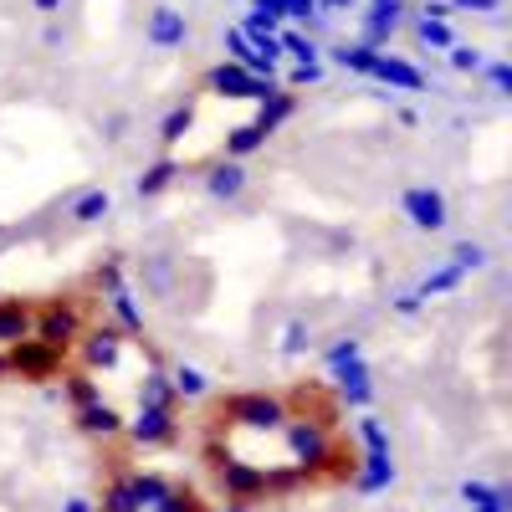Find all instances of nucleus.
Masks as SVG:
<instances>
[{"label":"nucleus","instance_id":"nucleus-30","mask_svg":"<svg viewBox=\"0 0 512 512\" xmlns=\"http://www.w3.org/2000/svg\"><path fill=\"white\" fill-rule=\"evenodd\" d=\"M98 512H144L139 507V497H134V487H128V477H118L108 492H103V502H98Z\"/></svg>","mask_w":512,"mask_h":512},{"label":"nucleus","instance_id":"nucleus-2","mask_svg":"<svg viewBox=\"0 0 512 512\" xmlns=\"http://www.w3.org/2000/svg\"><path fill=\"white\" fill-rule=\"evenodd\" d=\"M221 420L231 425H246V431H282V420H287V405L267 390H246V395H231L221 405Z\"/></svg>","mask_w":512,"mask_h":512},{"label":"nucleus","instance_id":"nucleus-19","mask_svg":"<svg viewBox=\"0 0 512 512\" xmlns=\"http://www.w3.org/2000/svg\"><path fill=\"white\" fill-rule=\"evenodd\" d=\"M77 415V425H82V431H88V436H118L123 431V415L108 405V400H93V405H82V410H72Z\"/></svg>","mask_w":512,"mask_h":512},{"label":"nucleus","instance_id":"nucleus-47","mask_svg":"<svg viewBox=\"0 0 512 512\" xmlns=\"http://www.w3.org/2000/svg\"><path fill=\"white\" fill-rule=\"evenodd\" d=\"M359 0H318V16H333V11H354Z\"/></svg>","mask_w":512,"mask_h":512},{"label":"nucleus","instance_id":"nucleus-33","mask_svg":"<svg viewBox=\"0 0 512 512\" xmlns=\"http://www.w3.org/2000/svg\"><path fill=\"white\" fill-rule=\"evenodd\" d=\"M446 62H451L456 72H466V77H477V72L487 67L482 47H466V41H451V52H446Z\"/></svg>","mask_w":512,"mask_h":512},{"label":"nucleus","instance_id":"nucleus-14","mask_svg":"<svg viewBox=\"0 0 512 512\" xmlns=\"http://www.w3.org/2000/svg\"><path fill=\"white\" fill-rule=\"evenodd\" d=\"M405 21V0H369V16H364V41L369 47H384L395 36V26Z\"/></svg>","mask_w":512,"mask_h":512},{"label":"nucleus","instance_id":"nucleus-32","mask_svg":"<svg viewBox=\"0 0 512 512\" xmlns=\"http://www.w3.org/2000/svg\"><path fill=\"white\" fill-rule=\"evenodd\" d=\"M149 512H205V507H200V497L190 487H164V497Z\"/></svg>","mask_w":512,"mask_h":512},{"label":"nucleus","instance_id":"nucleus-43","mask_svg":"<svg viewBox=\"0 0 512 512\" xmlns=\"http://www.w3.org/2000/svg\"><path fill=\"white\" fill-rule=\"evenodd\" d=\"M128 123H134L128 113H108V118H103V139H123V134H128Z\"/></svg>","mask_w":512,"mask_h":512},{"label":"nucleus","instance_id":"nucleus-8","mask_svg":"<svg viewBox=\"0 0 512 512\" xmlns=\"http://www.w3.org/2000/svg\"><path fill=\"white\" fill-rule=\"evenodd\" d=\"M98 282L108 287V308H113L118 328H123V333H144V308L134 303V292H128L118 262H103V267H98Z\"/></svg>","mask_w":512,"mask_h":512},{"label":"nucleus","instance_id":"nucleus-6","mask_svg":"<svg viewBox=\"0 0 512 512\" xmlns=\"http://www.w3.org/2000/svg\"><path fill=\"white\" fill-rule=\"evenodd\" d=\"M400 210H405V221L415 231H446L451 226V205H446V195L436 185H410L400 195Z\"/></svg>","mask_w":512,"mask_h":512},{"label":"nucleus","instance_id":"nucleus-46","mask_svg":"<svg viewBox=\"0 0 512 512\" xmlns=\"http://www.w3.org/2000/svg\"><path fill=\"white\" fill-rule=\"evenodd\" d=\"M502 0H451V11H497Z\"/></svg>","mask_w":512,"mask_h":512},{"label":"nucleus","instance_id":"nucleus-7","mask_svg":"<svg viewBox=\"0 0 512 512\" xmlns=\"http://www.w3.org/2000/svg\"><path fill=\"white\" fill-rule=\"evenodd\" d=\"M205 88L221 93V98H256V103H262L277 82H272V77H256V72H246V67H236V62H221V67H210Z\"/></svg>","mask_w":512,"mask_h":512},{"label":"nucleus","instance_id":"nucleus-35","mask_svg":"<svg viewBox=\"0 0 512 512\" xmlns=\"http://www.w3.org/2000/svg\"><path fill=\"white\" fill-rule=\"evenodd\" d=\"M451 287H461V272H456V267L446 262V267H436L431 277H425V282H420L415 292H420V297H441V292H451Z\"/></svg>","mask_w":512,"mask_h":512},{"label":"nucleus","instance_id":"nucleus-16","mask_svg":"<svg viewBox=\"0 0 512 512\" xmlns=\"http://www.w3.org/2000/svg\"><path fill=\"white\" fill-rule=\"evenodd\" d=\"M205 190L216 195V200H241V195H246V164H241V159H221V164L205 175Z\"/></svg>","mask_w":512,"mask_h":512},{"label":"nucleus","instance_id":"nucleus-49","mask_svg":"<svg viewBox=\"0 0 512 512\" xmlns=\"http://www.w3.org/2000/svg\"><path fill=\"white\" fill-rule=\"evenodd\" d=\"M31 11H41V16H57V11H62V0H31Z\"/></svg>","mask_w":512,"mask_h":512},{"label":"nucleus","instance_id":"nucleus-10","mask_svg":"<svg viewBox=\"0 0 512 512\" xmlns=\"http://www.w3.org/2000/svg\"><path fill=\"white\" fill-rule=\"evenodd\" d=\"M144 36H149L154 52H180L185 41H190V21H185V11H175V6H154Z\"/></svg>","mask_w":512,"mask_h":512},{"label":"nucleus","instance_id":"nucleus-37","mask_svg":"<svg viewBox=\"0 0 512 512\" xmlns=\"http://www.w3.org/2000/svg\"><path fill=\"white\" fill-rule=\"evenodd\" d=\"M359 441H364V451H390V431H384L379 420H359Z\"/></svg>","mask_w":512,"mask_h":512},{"label":"nucleus","instance_id":"nucleus-20","mask_svg":"<svg viewBox=\"0 0 512 512\" xmlns=\"http://www.w3.org/2000/svg\"><path fill=\"white\" fill-rule=\"evenodd\" d=\"M31 308L26 303H11V297H0V349L21 344V338H31Z\"/></svg>","mask_w":512,"mask_h":512},{"label":"nucleus","instance_id":"nucleus-31","mask_svg":"<svg viewBox=\"0 0 512 512\" xmlns=\"http://www.w3.org/2000/svg\"><path fill=\"white\" fill-rule=\"evenodd\" d=\"M128 487H134V497H139V507L149 512V507H154V502L164 497V487H169V482H164L159 472H134V477H128Z\"/></svg>","mask_w":512,"mask_h":512},{"label":"nucleus","instance_id":"nucleus-3","mask_svg":"<svg viewBox=\"0 0 512 512\" xmlns=\"http://www.w3.org/2000/svg\"><path fill=\"white\" fill-rule=\"evenodd\" d=\"M210 466H216V482L226 487L231 502H251V497L272 492V472H262V466H251V461H236L216 446H210Z\"/></svg>","mask_w":512,"mask_h":512},{"label":"nucleus","instance_id":"nucleus-21","mask_svg":"<svg viewBox=\"0 0 512 512\" xmlns=\"http://www.w3.org/2000/svg\"><path fill=\"white\" fill-rule=\"evenodd\" d=\"M67 216L77 221V226H98L103 216H113V195L98 185V190H82L77 200H72V210H67Z\"/></svg>","mask_w":512,"mask_h":512},{"label":"nucleus","instance_id":"nucleus-39","mask_svg":"<svg viewBox=\"0 0 512 512\" xmlns=\"http://www.w3.org/2000/svg\"><path fill=\"white\" fill-rule=\"evenodd\" d=\"M323 359H328V369H338V364H349V359H364V349H359V338H338Z\"/></svg>","mask_w":512,"mask_h":512},{"label":"nucleus","instance_id":"nucleus-28","mask_svg":"<svg viewBox=\"0 0 512 512\" xmlns=\"http://www.w3.org/2000/svg\"><path fill=\"white\" fill-rule=\"evenodd\" d=\"M139 405H175V384H169L164 369H149L139 384Z\"/></svg>","mask_w":512,"mask_h":512},{"label":"nucleus","instance_id":"nucleus-38","mask_svg":"<svg viewBox=\"0 0 512 512\" xmlns=\"http://www.w3.org/2000/svg\"><path fill=\"white\" fill-rule=\"evenodd\" d=\"M303 349H308V323H303V318H292V323L282 328V354H292V359H297Z\"/></svg>","mask_w":512,"mask_h":512},{"label":"nucleus","instance_id":"nucleus-40","mask_svg":"<svg viewBox=\"0 0 512 512\" xmlns=\"http://www.w3.org/2000/svg\"><path fill=\"white\" fill-rule=\"evenodd\" d=\"M482 77L492 82V93H512V67H507V62H487Z\"/></svg>","mask_w":512,"mask_h":512},{"label":"nucleus","instance_id":"nucleus-9","mask_svg":"<svg viewBox=\"0 0 512 512\" xmlns=\"http://www.w3.org/2000/svg\"><path fill=\"white\" fill-rule=\"evenodd\" d=\"M123 431L139 446H164L175 441V405H139L134 420H123Z\"/></svg>","mask_w":512,"mask_h":512},{"label":"nucleus","instance_id":"nucleus-17","mask_svg":"<svg viewBox=\"0 0 512 512\" xmlns=\"http://www.w3.org/2000/svg\"><path fill=\"white\" fill-rule=\"evenodd\" d=\"M461 502L472 507V512H512V492L497 487V482H461Z\"/></svg>","mask_w":512,"mask_h":512},{"label":"nucleus","instance_id":"nucleus-36","mask_svg":"<svg viewBox=\"0 0 512 512\" xmlns=\"http://www.w3.org/2000/svg\"><path fill=\"white\" fill-rule=\"evenodd\" d=\"M277 41H282V52H287V57H297V62H318V41H313V36L277 31Z\"/></svg>","mask_w":512,"mask_h":512},{"label":"nucleus","instance_id":"nucleus-34","mask_svg":"<svg viewBox=\"0 0 512 512\" xmlns=\"http://www.w3.org/2000/svg\"><path fill=\"white\" fill-rule=\"evenodd\" d=\"M62 395L72 400V410H82V405H93V400H103V395H98V384H93L88 374H67V384H62Z\"/></svg>","mask_w":512,"mask_h":512},{"label":"nucleus","instance_id":"nucleus-45","mask_svg":"<svg viewBox=\"0 0 512 512\" xmlns=\"http://www.w3.org/2000/svg\"><path fill=\"white\" fill-rule=\"evenodd\" d=\"M420 16H431V21H451L456 11H451V0H425V11Z\"/></svg>","mask_w":512,"mask_h":512},{"label":"nucleus","instance_id":"nucleus-26","mask_svg":"<svg viewBox=\"0 0 512 512\" xmlns=\"http://www.w3.org/2000/svg\"><path fill=\"white\" fill-rule=\"evenodd\" d=\"M169 384H175V400H200V395L210 390L205 369H195V364H180L175 374H169Z\"/></svg>","mask_w":512,"mask_h":512},{"label":"nucleus","instance_id":"nucleus-5","mask_svg":"<svg viewBox=\"0 0 512 512\" xmlns=\"http://www.w3.org/2000/svg\"><path fill=\"white\" fill-rule=\"evenodd\" d=\"M62 354L67 349H52V344H41V338H21V344L6 349V374H16V379H52L62 369Z\"/></svg>","mask_w":512,"mask_h":512},{"label":"nucleus","instance_id":"nucleus-29","mask_svg":"<svg viewBox=\"0 0 512 512\" xmlns=\"http://www.w3.org/2000/svg\"><path fill=\"white\" fill-rule=\"evenodd\" d=\"M487 262H492V256H487L482 241H456V246H451V267H456L461 277H466V272H482Z\"/></svg>","mask_w":512,"mask_h":512},{"label":"nucleus","instance_id":"nucleus-41","mask_svg":"<svg viewBox=\"0 0 512 512\" xmlns=\"http://www.w3.org/2000/svg\"><path fill=\"white\" fill-rule=\"evenodd\" d=\"M282 16H297V21H313V16H318V0H282Z\"/></svg>","mask_w":512,"mask_h":512},{"label":"nucleus","instance_id":"nucleus-23","mask_svg":"<svg viewBox=\"0 0 512 512\" xmlns=\"http://www.w3.org/2000/svg\"><path fill=\"white\" fill-rule=\"evenodd\" d=\"M190 128H195V108H190V103H175V108L159 118V139H164V144H180Z\"/></svg>","mask_w":512,"mask_h":512},{"label":"nucleus","instance_id":"nucleus-24","mask_svg":"<svg viewBox=\"0 0 512 512\" xmlns=\"http://www.w3.org/2000/svg\"><path fill=\"white\" fill-rule=\"evenodd\" d=\"M175 175H180V164H175V159H154V164L144 169V175H139V195L149 200V195L169 190V185H175Z\"/></svg>","mask_w":512,"mask_h":512},{"label":"nucleus","instance_id":"nucleus-51","mask_svg":"<svg viewBox=\"0 0 512 512\" xmlns=\"http://www.w3.org/2000/svg\"><path fill=\"white\" fill-rule=\"evenodd\" d=\"M221 512H246V507H241V502H236V507H221Z\"/></svg>","mask_w":512,"mask_h":512},{"label":"nucleus","instance_id":"nucleus-11","mask_svg":"<svg viewBox=\"0 0 512 512\" xmlns=\"http://www.w3.org/2000/svg\"><path fill=\"white\" fill-rule=\"evenodd\" d=\"M118 359H123V328L82 333V364L88 369H118Z\"/></svg>","mask_w":512,"mask_h":512},{"label":"nucleus","instance_id":"nucleus-27","mask_svg":"<svg viewBox=\"0 0 512 512\" xmlns=\"http://www.w3.org/2000/svg\"><path fill=\"white\" fill-rule=\"evenodd\" d=\"M415 36H420V47H431V52H451V41H456L451 21H431V16L415 21Z\"/></svg>","mask_w":512,"mask_h":512},{"label":"nucleus","instance_id":"nucleus-42","mask_svg":"<svg viewBox=\"0 0 512 512\" xmlns=\"http://www.w3.org/2000/svg\"><path fill=\"white\" fill-rule=\"evenodd\" d=\"M318 77H323V62H297V67H292L297 88H308V82H318Z\"/></svg>","mask_w":512,"mask_h":512},{"label":"nucleus","instance_id":"nucleus-1","mask_svg":"<svg viewBox=\"0 0 512 512\" xmlns=\"http://www.w3.org/2000/svg\"><path fill=\"white\" fill-rule=\"evenodd\" d=\"M282 441H287V451H292V461L303 466V472H318V466H328L333 456H338V446H333V431H328V420H282Z\"/></svg>","mask_w":512,"mask_h":512},{"label":"nucleus","instance_id":"nucleus-22","mask_svg":"<svg viewBox=\"0 0 512 512\" xmlns=\"http://www.w3.org/2000/svg\"><path fill=\"white\" fill-rule=\"evenodd\" d=\"M292 113H297V98H292V93H282V88H272V93L262 98V113H256V128H262V134L272 139V134H277V128H282Z\"/></svg>","mask_w":512,"mask_h":512},{"label":"nucleus","instance_id":"nucleus-18","mask_svg":"<svg viewBox=\"0 0 512 512\" xmlns=\"http://www.w3.org/2000/svg\"><path fill=\"white\" fill-rule=\"evenodd\" d=\"M328 62H333V67H344V72L369 77L374 62H379V47H369V41H338V47H328Z\"/></svg>","mask_w":512,"mask_h":512},{"label":"nucleus","instance_id":"nucleus-44","mask_svg":"<svg viewBox=\"0 0 512 512\" xmlns=\"http://www.w3.org/2000/svg\"><path fill=\"white\" fill-rule=\"evenodd\" d=\"M420 308H425V297H420V292H400V297H395V313H400V318H415Z\"/></svg>","mask_w":512,"mask_h":512},{"label":"nucleus","instance_id":"nucleus-13","mask_svg":"<svg viewBox=\"0 0 512 512\" xmlns=\"http://www.w3.org/2000/svg\"><path fill=\"white\" fill-rule=\"evenodd\" d=\"M333 379H338V395H344V405L364 410V405L374 400V379H369V364H364V359L338 364V369H333Z\"/></svg>","mask_w":512,"mask_h":512},{"label":"nucleus","instance_id":"nucleus-4","mask_svg":"<svg viewBox=\"0 0 512 512\" xmlns=\"http://www.w3.org/2000/svg\"><path fill=\"white\" fill-rule=\"evenodd\" d=\"M31 338H41V344H52V349H72L82 338V308L72 297H52V303L31 318Z\"/></svg>","mask_w":512,"mask_h":512},{"label":"nucleus","instance_id":"nucleus-50","mask_svg":"<svg viewBox=\"0 0 512 512\" xmlns=\"http://www.w3.org/2000/svg\"><path fill=\"white\" fill-rule=\"evenodd\" d=\"M0 379H11V374H6V354H0Z\"/></svg>","mask_w":512,"mask_h":512},{"label":"nucleus","instance_id":"nucleus-25","mask_svg":"<svg viewBox=\"0 0 512 512\" xmlns=\"http://www.w3.org/2000/svg\"><path fill=\"white\" fill-rule=\"evenodd\" d=\"M262 144H267L262 128H256V123H241V128H231V134H226V159H246V154L262 149Z\"/></svg>","mask_w":512,"mask_h":512},{"label":"nucleus","instance_id":"nucleus-12","mask_svg":"<svg viewBox=\"0 0 512 512\" xmlns=\"http://www.w3.org/2000/svg\"><path fill=\"white\" fill-rule=\"evenodd\" d=\"M369 77L384 82V88H400V93H420L425 88V72L415 62H405V57H390V52H379V62H374Z\"/></svg>","mask_w":512,"mask_h":512},{"label":"nucleus","instance_id":"nucleus-48","mask_svg":"<svg viewBox=\"0 0 512 512\" xmlns=\"http://www.w3.org/2000/svg\"><path fill=\"white\" fill-rule=\"evenodd\" d=\"M62 512H98V502H93V497H67Z\"/></svg>","mask_w":512,"mask_h":512},{"label":"nucleus","instance_id":"nucleus-15","mask_svg":"<svg viewBox=\"0 0 512 512\" xmlns=\"http://www.w3.org/2000/svg\"><path fill=\"white\" fill-rule=\"evenodd\" d=\"M390 482H395L390 451H364V456L354 461V487H359V492H384Z\"/></svg>","mask_w":512,"mask_h":512}]
</instances>
